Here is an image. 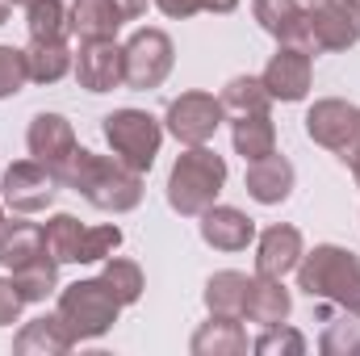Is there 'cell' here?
I'll return each mask as SVG.
<instances>
[{
  "instance_id": "19",
  "label": "cell",
  "mask_w": 360,
  "mask_h": 356,
  "mask_svg": "<svg viewBox=\"0 0 360 356\" xmlns=\"http://www.w3.org/2000/svg\"><path fill=\"white\" fill-rule=\"evenodd\" d=\"M76 348V336L63 327L59 314H42L34 323H25L13 340V352L17 356H63Z\"/></svg>"
},
{
  "instance_id": "24",
  "label": "cell",
  "mask_w": 360,
  "mask_h": 356,
  "mask_svg": "<svg viewBox=\"0 0 360 356\" xmlns=\"http://www.w3.org/2000/svg\"><path fill=\"white\" fill-rule=\"evenodd\" d=\"M25 63H30V80H34V84H59V80L76 68V55H72L68 38H63V42H34V38H30Z\"/></svg>"
},
{
  "instance_id": "39",
  "label": "cell",
  "mask_w": 360,
  "mask_h": 356,
  "mask_svg": "<svg viewBox=\"0 0 360 356\" xmlns=\"http://www.w3.org/2000/svg\"><path fill=\"white\" fill-rule=\"evenodd\" d=\"M8 21V0H0V25Z\"/></svg>"
},
{
  "instance_id": "13",
  "label": "cell",
  "mask_w": 360,
  "mask_h": 356,
  "mask_svg": "<svg viewBox=\"0 0 360 356\" xmlns=\"http://www.w3.org/2000/svg\"><path fill=\"white\" fill-rule=\"evenodd\" d=\"M252 13L281 46H297L306 55H319L314 38H310V25H306L302 0H252Z\"/></svg>"
},
{
  "instance_id": "1",
  "label": "cell",
  "mask_w": 360,
  "mask_h": 356,
  "mask_svg": "<svg viewBox=\"0 0 360 356\" xmlns=\"http://www.w3.org/2000/svg\"><path fill=\"white\" fill-rule=\"evenodd\" d=\"M55 180L63 189L84 193L96 210H109V214H126L143 201V172L126 168L117 155H96L84 147L72 151V160L55 172Z\"/></svg>"
},
{
  "instance_id": "22",
  "label": "cell",
  "mask_w": 360,
  "mask_h": 356,
  "mask_svg": "<svg viewBox=\"0 0 360 356\" xmlns=\"http://www.w3.org/2000/svg\"><path fill=\"white\" fill-rule=\"evenodd\" d=\"M193 356H243L248 352V331L239 327V319L226 314H210V323H201L193 331Z\"/></svg>"
},
{
  "instance_id": "37",
  "label": "cell",
  "mask_w": 360,
  "mask_h": 356,
  "mask_svg": "<svg viewBox=\"0 0 360 356\" xmlns=\"http://www.w3.org/2000/svg\"><path fill=\"white\" fill-rule=\"evenodd\" d=\"M335 155H340V160H344V164H348L352 172H360V117H356V126H352V134L344 139V147H340Z\"/></svg>"
},
{
  "instance_id": "23",
  "label": "cell",
  "mask_w": 360,
  "mask_h": 356,
  "mask_svg": "<svg viewBox=\"0 0 360 356\" xmlns=\"http://www.w3.org/2000/svg\"><path fill=\"white\" fill-rule=\"evenodd\" d=\"M231 143L235 151L252 164V160H264L276 151V126H272L269 113H239L231 122Z\"/></svg>"
},
{
  "instance_id": "9",
  "label": "cell",
  "mask_w": 360,
  "mask_h": 356,
  "mask_svg": "<svg viewBox=\"0 0 360 356\" xmlns=\"http://www.w3.org/2000/svg\"><path fill=\"white\" fill-rule=\"evenodd\" d=\"M314 51H348L360 42V13L348 0H319L306 8Z\"/></svg>"
},
{
  "instance_id": "29",
  "label": "cell",
  "mask_w": 360,
  "mask_h": 356,
  "mask_svg": "<svg viewBox=\"0 0 360 356\" xmlns=\"http://www.w3.org/2000/svg\"><path fill=\"white\" fill-rule=\"evenodd\" d=\"M13 285H17V293H21L25 302H46V298L59 289V260L42 256V260H34V265L17 268V272H13Z\"/></svg>"
},
{
  "instance_id": "10",
  "label": "cell",
  "mask_w": 360,
  "mask_h": 356,
  "mask_svg": "<svg viewBox=\"0 0 360 356\" xmlns=\"http://www.w3.org/2000/svg\"><path fill=\"white\" fill-rule=\"evenodd\" d=\"M76 80L89 92H113L117 84H126V59L117 38H101V42H80L76 55Z\"/></svg>"
},
{
  "instance_id": "21",
  "label": "cell",
  "mask_w": 360,
  "mask_h": 356,
  "mask_svg": "<svg viewBox=\"0 0 360 356\" xmlns=\"http://www.w3.org/2000/svg\"><path fill=\"white\" fill-rule=\"evenodd\" d=\"M46 256V243H42V227L38 222H25V218H4V227H0V265L8 268V272H17V268L34 265V260H42Z\"/></svg>"
},
{
  "instance_id": "36",
  "label": "cell",
  "mask_w": 360,
  "mask_h": 356,
  "mask_svg": "<svg viewBox=\"0 0 360 356\" xmlns=\"http://www.w3.org/2000/svg\"><path fill=\"white\" fill-rule=\"evenodd\" d=\"M21 306H25V298L17 293L13 276H0V327L17 323V319H21Z\"/></svg>"
},
{
  "instance_id": "44",
  "label": "cell",
  "mask_w": 360,
  "mask_h": 356,
  "mask_svg": "<svg viewBox=\"0 0 360 356\" xmlns=\"http://www.w3.org/2000/svg\"><path fill=\"white\" fill-rule=\"evenodd\" d=\"M356 184H360V172H356Z\"/></svg>"
},
{
  "instance_id": "31",
  "label": "cell",
  "mask_w": 360,
  "mask_h": 356,
  "mask_svg": "<svg viewBox=\"0 0 360 356\" xmlns=\"http://www.w3.org/2000/svg\"><path fill=\"white\" fill-rule=\"evenodd\" d=\"M218 101L226 109H235V113H269L272 92L264 89L260 76H235V80H226V89H222Z\"/></svg>"
},
{
  "instance_id": "30",
  "label": "cell",
  "mask_w": 360,
  "mask_h": 356,
  "mask_svg": "<svg viewBox=\"0 0 360 356\" xmlns=\"http://www.w3.org/2000/svg\"><path fill=\"white\" fill-rule=\"evenodd\" d=\"M101 281L109 285V293H113L122 306H134V302L143 298V289H147L143 268L134 265V260H122V256H109V260H105V268H101Z\"/></svg>"
},
{
  "instance_id": "15",
  "label": "cell",
  "mask_w": 360,
  "mask_h": 356,
  "mask_svg": "<svg viewBox=\"0 0 360 356\" xmlns=\"http://www.w3.org/2000/svg\"><path fill=\"white\" fill-rule=\"evenodd\" d=\"M201 239H205L210 248H218V252H243V248L256 239V222H252L243 210L214 201V205L201 214Z\"/></svg>"
},
{
  "instance_id": "25",
  "label": "cell",
  "mask_w": 360,
  "mask_h": 356,
  "mask_svg": "<svg viewBox=\"0 0 360 356\" xmlns=\"http://www.w3.org/2000/svg\"><path fill=\"white\" fill-rule=\"evenodd\" d=\"M248 281L243 272L226 268V272H214L205 281V310L210 314H226V319H243V302H248Z\"/></svg>"
},
{
  "instance_id": "34",
  "label": "cell",
  "mask_w": 360,
  "mask_h": 356,
  "mask_svg": "<svg viewBox=\"0 0 360 356\" xmlns=\"http://www.w3.org/2000/svg\"><path fill=\"white\" fill-rule=\"evenodd\" d=\"M30 80V63H25V51L17 46H0V101L4 96H17Z\"/></svg>"
},
{
  "instance_id": "7",
  "label": "cell",
  "mask_w": 360,
  "mask_h": 356,
  "mask_svg": "<svg viewBox=\"0 0 360 356\" xmlns=\"http://www.w3.org/2000/svg\"><path fill=\"white\" fill-rule=\"evenodd\" d=\"M55 193H59V180L38 160H17L0 177V201L13 214H38V210H46L55 201Z\"/></svg>"
},
{
  "instance_id": "20",
  "label": "cell",
  "mask_w": 360,
  "mask_h": 356,
  "mask_svg": "<svg viewBox=\"0 0 360 356\" xmlns=\"http://www.w3.org/2000/svg\"><path fill=\"white\" fill-rule=\"evenodd\" d=\"M248 193L260 201V205H281L289 193H293V164L285 155H264V160H252L248 164Z\"/></svg>"
},
{
  "instance_id": "35",
  "label": "cell",
  "mask_w": 360,
  "mask_h": 356,
  "mask_svg": "<svg viewBox=\"0 0 360 356\" xmlns=\"http://www.w3.org/2000/svg\"><path fill=\"white\" fill-rule=\"evenodd\" d=\"M155 8L172 21H184L193 13H235L239 0H155Z\"/></svg>"
},
{
  "instance_id": "12",
  "label": "cell",
  "mask_w": 360,
  "mask_h": 356,
  "mask_svg": "<svg viewBox=\"0 0 360 356\" xmlns=\"http://www.w3.org/2000/svg\"><path fill=\"white\" fill-rule=\"evenodd\" d=\"M264 89L272 92V101H302L310 92V80H314V55L297 51V46H281L264 68Z\"/></svg>"
},
{
  "instance_id": "40",
  "label": "cell",
  "mask_w": 360,
  "mask_h": 356,
  "mask_svg": "<svg viewBox=\"0 0 360 356\" xmlns=\"http://www.w3.org/2000/svg\"><path fill=\"white\" fill-rule=\"evenodd\" d=\"M8 4H34V0H8Z\"/></svg>"
},
{
  "instance_id": "16",
  "label": "cell",
  "mask_w": 360,
  "mask_h": 356,
  "mask_svg": "<svg viewBox=\"0 0 360 356\" xmlns=\"http://www.w3.org/2000/svg\"><path fill=\"white\" fill-rule=\"evenodd\" d=\"M302 260V231L289 222H276L256 243V272L260 276H285Z\"/></svg>"
},
{
  "instance_id": "2",
  "label": "cell",
  "mask_w": 360,
  "mask_h": 356,
  "mask_svg": "<svg viewBox=\"0 0 360 356\" xmlns=\"http://www.w3.org/2000/svg\"><path fill=\"white\" fill-rule=\"evenodd\" d=\"M297 289L319 298V302H335V306H352L360 310V256L340 248V243H319L314 252H302L297 260Z\"/></svg>"
},
{
  "instance_id": "17",
  "label": "cell",
  "mask_w": 360,
  "mask_h": 356,
  "mask_svg": "<svg viewBox=\"0 0 360 356\" xmlns=\"http://www.w3.org/2000/svg\"><path fill=\"white\" fill-rule=\"evenodd\" d=\"M68 21L80 42H101V38H117V30L126 25V13L117 0H76L68 8Z\"/></svg>"
},
{
  "instance_id": "27",
  "label": "cell",
  "mask_w": 360,
  "mask_h": 356,
  "mask_svg": "<svg viewBox=\"0 0 360 356\" xmlns=\"http://www.w3.org/2000/svg\"><path fill=\"white\" fill-rule=\"evenodd\" d=\"M25 25H30L34 42H63L72 34L63 0H34V4H25Z\"/></svg>"
},
{
  "instance_id": "8",
  "label": "cell",
  "mask_w": 360,
  "mask_h": 356,
  "mask_svg": "<svg viewBox=\"0 0 360 356\" xmlns=\"http://www.w3.org/2000/svg\"><path fill=\"white\" fill-rule=\"evenodd\" d=\"M222 117H226V105L218 96H210V92H184V96H176L168 105V117L164 122H168V134L176 143L201 147V143H210L218 134Z\"/></svg>"
},
{
  "instance_id": "33",
  "label": "cell",
  "mask_w": 360,
  "mask_h": 356,
  "mask_svg": "<svg viewBox=\"0 0 360 356\" xmlns=\"http://www.w3.org/2000/svg\"><path fill=\"white\" fill-rule=\"evenodd\" d=\"M122 248V231L117 227H84V243H80V265L109 260Z\"/></svg>"
},
{
  "instance_id": "38",
  "label": "cell",
  "mask_w": 360,
  "mask_h": 356,
  "mask_svg": "<svg viewBox=\"0 0 360 356\" xmlns=\"http://www.w3.org/2000/svg\"><path fill=\"white\" fill-rule=\"evenodd\" d=\"M117 4H122L126 21H134V17H143V13H147V0H117Z\"/></svg>"
},
{
  "instance_id": "4",
  "label": "cell",
  "mask_w": 360,
  "mask_h": 356,
  "mask_svg": "<svg viewBox=\"0 0 360 356\" xmlns=\"http://www.w3.org/2000/svg\"><path fill=\"white\" fill-rule=\"evenodd\" d=\"M55 314L63 319V327H68V331L76 336V344H80V340H101V336L117 323L122 302L109 293V285H105L101 276H89V281H72V285L59 289Z\"/></svg>"
},
{
  "instance_id": "11",
  "label": "cell",
  "mask_w": 360,
  "mask_h": 356,
  "mask_svg": "<svg viewBox=\"0 0 360 356\" xmlns=\"http://www.w3.org/2000/svg\"><path fill=\"white\" fill-rule=\"evenodd\" d=\"M25 147H30V155L38 164H46L51 172H59L80 143H76V130H72V122L63 113H34V122L25 130Z\"/></svg>"
},
{
  "instance_id": "18",
  "label": "cell",
  "mask_w": 360,
  "mask_h": 356,
  "mask_svg": "<svg viewBox=\"0 0 360 356\" xmlns=\"http://www.w3.org/2000/svg\"><path fill=\"white\" fill-rule=\"evenodd\" d=\"M293 310V298L289 289L281 285V276H252L248 281V302H243V319L248 323H260V327H272V323H285Z\"/></svg>"
},
{
  "instance_id": "32",
  "label": "cell",
  "mask_w": 360,
  "mask_h": 356,
  "mask_svg": "<svg viewBox=\"0 0 360 356\" xmlns=\"http://www.w3.org/2000/svg\"><path fill=\"white\" fill-rule=\"evenodd\" d=\"M252 348L260 356H302L306 352V336L293 331V327H285V323H272V327H264V336Z\"/></svg>"
},
{
  "instance_id": "26",
  "label": "cell",
  "mask_w": 360,
  "mask_h": 356,
  "mask_svg": "<svg viewBox=\"0 0 360 356\" xmlns=\"http://www.w3.org/2000/svg\"><path fill=\"white\" fill-rule=\"evenodd\" d=\"M42 243H46V256H51V260H59V265H80V243H84L80 218L55 214V218L42 227Z\"/></svg>"
},
{
  "instance_id": "41",
  "label": "cell",
  "mask_w": 360,
  "mask_h": 356,
  "mask_svg": "<svg viewBox=\"0 0 360 356\" xmlns=\"http://www.w3.org/2000/svg\"><path fill=\"white\" fill-rule=\"evenodd\" d=\"M348 4H352V8H356V13H360V0H348Z\"/></svg>"
},
{
  "instance_id": "28",
  "label": "cell",
  "mask_w": 360,
  "mask_h": 356,
  "mask_svg": "<svg viewBox=\"0 0 360 356\" xmlns=\"http://www.w3.org/2000/svg\"><path fill=\"white\" fill-rule=\"evenodd\" d=\"M319 352L323 356H360V310L340 306V314L327 319Z\"/></svg>"
},
{
  "instance_id": "42",
  "label": "cell",
  "mask_w": 360,
  "mask_h": 356,
  "mask_svg": "<svg viewBox=\"0 0 360 356\" xmlns=\"http://www.w3.org/2000/svg\"><path fill=\"white\" fill-rule=\"evenodd\" d=\"M0 227H4V205H0Z\"/></svg>"
},
{
  "instance_id": "43",
  "label": "cell",
  "mask_w": 360,
  "mask_h": 356,
  "mask_svg": "<svg viewBox=\"0 0 360 356\" xmlns=\"http://www.w3.org/2000/svg\"><path fill=\"white\" fill-rule=\"evenodd\" d=\"M306 4H319V0H306Z\"/></svg>"
},
{
  "instance_id": "5",
  "label": "cell",
  "mask_w": 360,
  "mask_h": 356,
  "mask_svg": "<svg viewBox=\"0 0 360 356\" xmlns=\"http://www.w3.org/2000/svg\"><path fill=\"white\" fill-rule=\"evenodd\" d=\"M105 143H109V151L126 164V168H134V172H151V164H155V155H160V143H164V126L147 113V109H113V113H105Z\"/></svg>"
},
{
  "instance_id": "6",
  "label": "cell",
  "mask_w": 360,
  "mask_h": 356,
  "mask_svg": "<svg viewBox=\"0 0 360 356\" xmlns=\"http://www.w3.org/2000/svg\"><path fill=\"white\" fill-rule=\"evenodd\" d=\"M122 59H126V89H160L168 76H172V63H176V46L164 30L155 25H143L130 34V42L122 46Z\"/></svg>"
},
{
  "instance_id": "3",
  "label": "cell",
  "mask_w": 360,
  "mask_h": 356,
  "mask_svg": "<svg viewBox=\"0 0 360 356\" xmlns=\"http://www.w3.org/2000/svg\"><path fill=\"white\" fill-rule=\"evenodd\" d=\"M226 184V160L214 147H184L168 172V205L184 218H201Z\"/></svg>"
},
{
  "instance_id": "14",
  "label": "cell",
  "mask_w": 360,
  "mask_h": 356,
  "mask_svg": "<svg viewBox=\"0 0 360 356\" xmlns=\"http://www.w3.org/2000/svg\"><path fill=\"white\" fill-rule=\"evenodd\" d=\"M356 117H360V109L352 105V101L327 96V101H314V105H310V113H306V134H310L319 147L340 151V147H344V139L352 134Z\"/></svg>"
}]
</instances>
